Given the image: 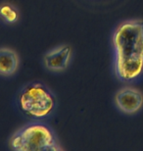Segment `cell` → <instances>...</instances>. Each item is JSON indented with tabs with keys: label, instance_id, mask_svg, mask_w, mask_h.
I'll return each mask as SVG.
<instances>
[{
	"label": "cell",
	"instance_id": "cell-1",
	"mask_svg": "<svg viewBox=\"0 0 143 151\" xmlns=\"http://www.w3.org/2000/svg\"><path fill=\"white\" fill-rule=\"evenodd\" d=\"M116 77L132 83L143 73V20L121 23L112 35Z\"/></svg>",
	"mask_w": 143,
	"mask_h": 151
},
{
	"label": "cell",
	"instance_id": "cell-2",
	"mask_svg": "<svg viewBox=\"0 0 143 151\" xmlns=\"http://www.w3.org/2000/svg\"><path fill=\"white\" fill-rule=\"evenodd\" d=\"M15 151H58L62 150L53 129L41 122H32L15 132L9 140Z\"/></svg>",
	"mask_w": 143,
	"mask_h": 151
},
{
	"label": "cell",
	"instance_id": "cell-3",
	"mask_svg": "<svg viewBox=\"0 0 143 151\" xmlns=\"http://www.w3.org/2000/svg\"><path fill=\"white\" fill-rule=\"evenodd\" d=\"M18 106L23 114L33 120L49 117L56 108V97L46 86L40 83H28L17 97Z\"/></svg>",
	"mask_w": 143,
	"mask_h": 151
},
{
	"label": "cell",
	"instance_id": "cell-4",
	"mask_svg": "<svg viewBox=\"0 0 143 151\" xmlns=\"http://www.w3.org/2000/svg\"><path fill=\"white\" fill-rule=\"evenodd\" d=\"M115 104L124 114L137 113L143 107V93L134 87L126 86L118 90L114 98Z\"/></svg>",
	"mask_w": 143,
	"mask_h": 151
},
{
	"label": "cell",
	"instance_id": "cell-5",
	"mask_svg": "<svg viewBox=\"0 0 143 151\" xmlns=\"http://www.w3.org/2000/svg\"><path fill=\"white\" fill-rule=\"evenodd\" d=\"M72 59V48L62 44L44 54L43 65L51 72H63L69 67Z\"/></svg>",
	"mask_w": 143,
	"mask_h": 151
},
{
	"label": "cell",
	"instance_id": "cell-6",
	"mask_svg": "<svg viewBox=\"0 0 143 151\" xmlns=\"http://www.w3.org/2000/svg\"><path fill=\"white\" fill-rule=\"evenodd\" d=\"M20 59L17 52L11 48H0V76L10 77L17 72Z\"/></svg>",
	"mask_w": 143,
	"mask_h": 151
},
{
	"label": "cell",
	"instance_id": "cell-7",
	"mask_svg": "<svg viewBox=\"0 0 143 151\" xmlns=\"http://www.w3.org/2000/svg\"><path fill=\"white\" fill-rule=\"evenodd\" d=\"M20 13L17 7L8 2L0 4V20L6 25H14L19 21Z\"/></svg>",
	"mask_w": 143,
	"mask_h": 151
}]
</instances>
